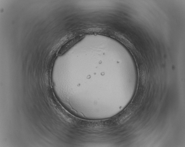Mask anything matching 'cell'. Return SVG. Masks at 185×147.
<instances>
[{
    "instance_id": "cell-1",
    "label": "cell",
    "mask_w": 185,
    "mask_h": 147,
    "mask_svg": "<svg viewBox=\"0 0 185 147\" xmlns=\"http://www.w3.org/2000/svg\"><path fill=\"white\" fill-rule=\"evenodd\" d=\"M82 38H83L82 36H78L69 41L61 48L59 52V55H62L80 40Z\"/></svg>"
}]
</instances>
